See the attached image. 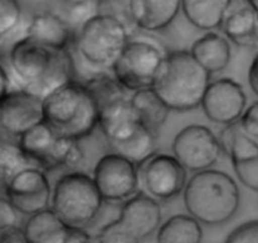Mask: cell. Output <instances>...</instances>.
Returning <instances> with one entry per match:
<instances>
[{
    "instance_id": "obj_6",
    "label": "cell",
    "mask_w": 258,
    "mask_h": 243,
    "mask_svg": "<svg viewBox=\"0 0 258 243\" xmlns=\"http://www.w3.org/2000/svg\"><path fill=\"white\" fill-rule=\"evenodd\" d=\"M17 142L32 163L46 172L58 168L73 170L84 161L79 141L59 135L44 120L22 135Z\"/></svg>"
},
{
    "instance_id": "obj_14",
    "label": "cell",
    "mask_w": 258,
    "mask_h": 243,
    "mask_svg": "<svg viewBox=\"0 0 258 243\" xmlns=\"http://www.w3.org/2000/svg\"><path fill=\"white\" fill-rule=\"evenodd\" d=\"M41 122H43V99L24 89H11L0 103V130L16 140Z\"/></svg>"
},
{
    "instance_id": "obj_29",
    "label": "cell",
    "mask_w": 258,
    "mask_h": 243,
    "mask_svg": "<svg viewBox=\"0 0 258 243\" xmlns=\"http://www.w3.org/2000/svg\"><path fill=\"white\" fill-rule=\"evenodd\" d=\"M96 9L99 16L109 17L119 22L131 36H135L140 31L133 19L131 0H96Z\"/></svg>"
},
{
    "instance_id": "obj_32",
    "label": "cell",
    "mask_w": 258,
    "mask_h": 243,
    "mask_svg": "<svg viewBox=\"0 0 258 243\" xmlns=\"http://www.w3.org/2000/svg\"><path fill=\"white\" fill-rule=\"evenodd\" d=\"M99 243H141L140 238L136 237L126 227H124L118 219L104 225L98 233Z\"/></svg>"
},
{
    "instance_id": "obj_38",
    "label": "cell",
    "mask_w": 258,
    "mask_h": 243,
    "mask_svg": "<svg viewBox=\"0 0 258 243\" xmlns=\"http://www.w3.org/2000/svg\"><path fill=\"white\" fill-rule=\"evenodd\" d=\"M64 243H91L90 235L83 228H69Z\"/></svg>"
},
{
    "instance_id": "obj_11",
    "label": "cell",
    "mask_w": 258,
    "mask_h": 243,
    "mask_svg": "<svg viewBox=\"0 0 258 243\" xmlns=\"http://www.w3.org/2000/svg\"><path fill=\"white\" fill-rule=\"evenodd\" d=\"M140 180L156 200H171L183 193L187 170L173 155L156 153L140 166Z\"/></svg>"
},
{
    "instance_id": "obj_39",
    "label": "cell",
    "mask_w": 258,
    "mask_h": 243,
    "mask_svg": "<svg viewBox=\"0 0 258 243\" xmlns=\"http://www.w3.org/2000/svg\"><path fill=\"white\" fill-rule=\"evenodd\" d=\"M11 89V75L3 64L0 63V103L8 95Z\"/></svg>"
},
{
    "instance_id": "obj_23",
    "label": "cell",
    "mask_w": 258,
    "mask_h": 243,
    "mask_svg": "<svg viewBox=\"0 0 258 243\" xmlns=\"http://www.w3.org/2000/svg\"><path fill=\"white\" fill-rule=\"evenodd\" d=\"M129 100L138 120L153 132L160 133V130L167 120L171 110L161 100L155 90L152 88H147L133 91L129 96Z\"/></svg>"
},
{
    "instance_id": "obj_40",
    "label": "cell",
    "mask_w": 258,
    "mask_h": 243,
    "mask_svg": "<svg viewBox=\"0 0 258 243\" xmlns=\"http://www.w3.org/2000/svg\"><path fill=\"white\" fill-rule=\"evenodd\" d=\"M248 83L253 93L258 96V53L253 58L248 71Z\"/></svg>"
},
{
    "instance_id": "obj_20",
    "label": "cell",
    "mask_w": 258,
    "mask_h": 243,
    "mask_svg": "<svg viewBox=\"0 0 258 243\" xmlns=\"http://www.w3.org/2000/svg\"><path fill=\"white\" fill-rule=\"evenodd\" d=\"M190 52L210 75L223 73L229 66L232 58L229 41L223 34L214 31L207 32L204 36L198 38L191 46Z\"/></svg>"
},
{
    "instance_id": "obj_5",
    "label": "cell",
    "mask_w": 258,
    "mask_h": 243,
    "mask_svg": "<svg viewBox=\"0 0 258 243\" xmlns=\"http://www.w3.org/2000/svg\"><path fill=\"white\" fill-rule=\"evenodd\" d=\"M103 203L93 176L74 170L56 181L51 209L69 228L85 229L99 217Z\"/></svg>"
},
{
    "instance_id": "obj_21",
    "label": "cell",
    "mask_w": 258,
    "mask_h": 243,
    "mask_svg": "<svg viewBox=\"0 0 258 243\" xmlns=\"http://www.w3.org/2000/svg\"><path fill=\"white\" fill-rule=\"evenodd\" d=\"M230 0H181V12L188 23L200 31L220 28Z\"/></svg>"
},
{
    "instance_id": "obj_35",
    "label": "cell",
    "mask_w": 258,
    "mask_h": 243,
    "mask_svg": "<svg viewBox=\"0 0 258 243\" xmlns=\"http://www.w3.org/2000/svg\"><path fill=\"white\" fill-rule=\"evenodd\" d=\"M239 125L252 137L258 138V100L247 106L239 119Z\"/></svg>"
},
{
    "instance_id": "obj_19",
    "label": "cell",
    "mask_w": 258,
    "mask_h": 243,
    "mask_svg": "<svg viewBox=\"0 0 258 243\" xmlns=\"http://www.w3.org/2000/svg\"><path fill=\"white\" fill-rule=\"evenodd\" d=\"M131 8L140 31L161 32L177 18L181 0H131Z\"/></svg>"
},
{
    "instance_id": "obj_24",
    "label": "cell",
    "mask_w": 258,
    "mask_h": 243,
    "mask_svg": "<svg viewBox=\"0 0 258 243\" xmlns=\"http://www.w3.org/2000/svg\"><path fill=\"white\" fill-rule=\"evenodd\" d=\"M157 140L158 133L141 123L137 130L125 140L109 146L113 152L119 153L136 165L141 166L157 153Z\"/></svg>"
},
{
    "instance_id": "obj_8",
    "label": "cell",
    "mask_w": 258,
    "mask_h": 243,
    "mask_svg": "<svg viewBox=\"0 0 258 243\" xmlns=\"http://www.w3.org/2000/svg\"><path fill=\"white\" fill-rule=\"evenodd\" d=\"M167 52L157 42L132 36L111 68L114 78L126 91L152 88Z\"/></svg>"
},
{
    "instance_id": "obj_28",
    "label": "cell",
    "mask_w": 258,
    "mask_h": 243,
    "mask_svg": "<svg viewBox=\"0 0 258 243\" xmlns=\"http://www.w3.org/2000/svg\"><path fill=\"white\" fill-rule=\"evenodd\" d=\"M83 83L88 86L90 93L95 98L99 109L119 99L128 98L126 90L119 84L114 75L110 76L106 73H98L96 75L83 80Z\"/></svg>"
},
{
    "instance_id": "obj_22",
    "label": "cell",
    "mask_w": 258,
    "mask_h": 243,
    "mask_svg": "<svg viewBox=\"0 0 258 243\" xmlns=\"http://www.w3.org/2000/svg\"><path fill=\"white\" fill-rule=\"evenodd\" d=\"M23 230L29 243H64L69 227L48 208L29 215Z\"/></svg>"
},
{
    "instance_id": "obj_18",
    "label": "cell",
    "mask_w": 258,
    "mask_h": 243,
    "mask_svg": "<svg viewBox=\"0 0 258 243\" xmlns=\"http://www.w3.org/2000/svg\"><path fill=\"white\" fill-rule=\"evenodd\" d=\"M129 96L99 109V128L109 145L125 140L141 125Z\"/></svg>"
},
{
    "instance_id": "obj_9",
    "label": "cell",
    "mask_w": 258,
    "mask_h": 243,
    "mask_svg": "<svg viewBox=\"0 0 258 243\" xmlns=\"http://www.w3.org/2000/svg\"><path fill=\"white\" fill-rule=\"evenodd\" d=\"M172 155L187 171L199 172L217 165L223 155L220 140L210 128L190 125L176 135Z\"/></svg>"
},
{
    "instance_id": "obj_10",
    "label": "cell",
    "mask_w": 258,
    "mask_h": 243,
    "mask_svg": "<svg viewBox=\"0 0 258 243\" xmlns=\"http://www.w3.org/2000/svg\"><path fill=\"white\" fill-rule=\"evenodd\" d=\"M93 180L104 202H125L138 193L140 166L116 152L106 153L96 162Z\"/></svg>"
},
{
    "instance_id": "obj_26",
    "label": "cell",
    "mask_w": 258,
    "mask_h": 243,
    "mask_svg": "<svg viewBox=\"0 0 258 243\" xmlns=\"http://www.w3.org/2000/svg\"><path fill=\"white\" fill-rule=\"evenodd\" d=\"M218 137L220 140L223 153L229 157L230 162L258 156V138L248 135L239 125V122L223 128Z\"/></svg>"
},
{
    "instance_id": "obj_41",
    "label": "cell",
    "mask_w": 258,
    "mask_h": 243,
    "mask_svg": "<svg viewBox=\"0 0 258 243\" xmlns=\"http://www.w3.org/2000/svg\"><path fill=\"white\" fill-rule=\"evenodd\" d=\"M66 6H74V4H79V3H84V2H88V0H59Z\"/></svg>"
},
{
    "instance_id": "obj_12",
    "label": "cell",
    "mask_w": 258,
    "mask_h": 243,
    "mask_svg": "<svg viewBox=\"0 0 258 243\" xmlns=\"http://www.w3.org/2000/svg\"><path fill=\"white\" fill-rule=\"evenodd\" d=\"M6 197L19 214L29 217L48 209L52 190L46 171L37 166L24 168L4 187Z\"/></svg>"
},
{
    "instance_id": "obj_4",
    "label": "cell",
    "mask_w": 258,
    "mask_h": 243,
    "mask_svg": "<svg viewBox=\"0 0 258 243\" xmlns=\"http://www.w3.org/2000/svg\"><path fill=\"white\" fill-rule=\"evenodd\" d=\"M43 120L64 137L80 141L99 127V106L88 86L69 81L43 99Z\"/></svg>"
},
{
    "instance_id": "obj_42",
    "label": "cell",
    "mask_w": 258,
    "mask_h": 243,
    "mask_svg": "<svg viewBox=\"0 0 258 243\" xmlns=\"http://www.w3.org/2000/svg\"><path fill=\"white\" fill-rule=\"evenodd\" d=\"M254 2H255V3H257V6H258V0H254Z\"/></svg>"
},
{
    "instance_id": "obj_2",
    "label": "cell",
    "mask_w": 258,
    "mask_h": 243,
    "mask_svg": "<svg viewBox=\"0 0 258 243\" xmlns=\"http://www.w3.org/2000/svg\"><path fill=\"white\" fill-rule=\"evenodd\" d=\"M212 75L187 49L167 52L152 89L171 111H190L202 106Z\"/></svg>"
},
{
    "instance_id": "obj_36",
    "label": "cell",
    "mask_w": 258,
    "mask_h": 243,
    "mask_svg": "<svg viewBox=\"0 0 258 243\" xmlns=\"http://www.w3.org/2000/svg\"><path fill=\"white\" fill-rule=\"evenodd\" d=\"M18 214L8 198L0 197V228L18 225Z\"/></svg>"
},
{
    "instance_id": "obj_27",
    "label": "cell",
    "mask_w": 258,
    "mask_h": 243,
    "mask_svg": "<svg viewBox=\"0 0 258 243\" xmlns=\"http://www.w3.org/2000/svg\"><path fill=\"white\" fill-rule=\"evenodd\" d=\"M31 166L34 165L17 141L0 142V187L3 189L14 176Z\"/></svg>"
},
{
    "instance_id": "obj_30",
    "label": "cell",
    "mask_w": 258,
    "mask_h": 243,
    "mask_svg": "<svg viewBox=\"0 0 258 243\" xmlns=\"http://www.w3.org/2000/svg\"><path fill=\"white\" fill-rule=\"evenodd\" d=\"M23 12L19 0H0V41L21 27Z\"/></svg>"
},
{
    "instance_id": "obj_34",
    "label": "cell",
    "mask_w": 258,
    "mask_h": 243,
    "mask_svg": "<svg viewBox=\"0 0 258 243\" xmlns=\"http://www.w3.org/2000/svg\"><path fill=\"white\" fill-rule=\"evenodd\" d=\"M225 243H258V220H250L235 228Z\"/></svg>"
},
{
    "instance_id": "obj_13",
    "label": "cell",
    "mask_w": 258,
    "mask_h": 243,
    "mask_svg": "<svg viewBox=\"0 0 258 243\" xmlns=\"http://www.w3.org/2000/svg\"><path fill=\"white\" fill-rule=\"evenodd\" d=\"M247 108V95L244 89L230 78H220L210 81L204 98L202 109L205 116L215 125H234L242 118Z\"/></svg>"
},
{
    "instance_id": "obj_16",
    "label": "cell",
    "mask_w": 258,
    "mask_h": 243,
    "mask_svg": "<svg viewBox=\"0 0 258 243\" xmlns=\"http://www.w3.org/2000/svg\"><path fill=\"white\" fill-rule=\"evenodd\" d=\"M118 220L142 240L157 232L162 224V210L158 200L147 193H136L124 202Z\"/></svg>"
},
{
    "instance_id": "obj_1",
    "label": "cell",
    "mask_w": 258,
    "mask_h": 243,
    "mask_svg": "<svg viewBox=\"0 0 258 243\" xmlns=\"http://www.w3.org/2000/svg\"><path fill=\"white\" fill-rule=\"evenodd\" d=\"M8 65L18 88L41 99L75 79V63L70 49L51 48L24 34L9 48Z\"/></svg>"
},
{
    "instance_id": "obj_25",
    "label": "cell",
    "mask_w": 258,
    "mask_h": 243,
    "mask_svg": "<svg viewBox=\"0 0 258 243\" xmlns=\"http://www.w3.org/2000/svg\"><path fill=\"white\" fill-rule=\"evenodd\" d=\"M202 223L190 214H177L157 230V243H202Z\"/></svg>"
},
{
    "instance_id": "obj_3",
    "label": "cell",
    "mask_w": 258,
    "mask_h": 243,
    "mask_svg": "<svg viewBox=\"0 0 258 243\" xmlns=\"http://www.w3.org/2000/svg\"><path fill=\"white\" fill-rule=\"evenodd\" d=\"M182 194L188 214L207 225L229 222L240 204L235 181L224 171L214 168L194 173L186 183Z\"/></svg>"
},
{
    "instance_id": "obj_17",
    "label": "cell",
    "mask_w": 258,
    "mask_h": 243,
    "mask_svg": "<svg viewBox=\"0 0 258 243\" xmlns=\"http://www.w3.org/2000/svg\"><path fill=\"white\" fill-rule=\"evenodd\" d=\"M23 34L43 46L56 49H70L76 38V32L64 18L51 12L36 14L27 24Z\"/></svg>"
},
{
    "instance_id": "obj_15",
    "label": "cell",
    "mask_w": 258,
    "mask_h": 243,
    "mask_svg": "<svg viewBox=\"0 0 258 243\" xmlns=\"http://www.w3.org/2000/svg\"><path fill=\"white\" fill-rule=\"evenodd\" d=\"M220 31L239 47L258 46V6L254 0H230Z\"/></svg>"
},
{
    "instance_id": "obj_37",
    "label": "cell",
    "mask_w": 258,
    "mask_h": 243,
    "mask_svg": "<svg viewBox=\"0 0 258 243\" xmlns=\"http://www.w3.org/2000/svg\"><path fill=\"white\" fill-rule=\"evenodd\" d=\"M0 243H29L19 225L0 228Z\"/></svg>"
},
{
    "instance_id": "obj_33",
    "label": "cell",
    "mask_w": 258,
    "mask_h": 243,
    "mask_svg": "<svg viewBox=\"0 0 258 243\" xmlns=\"http://www.w3.org/2000/svg\"><path fill=\"white\" fill-rule=\"evenodd\" d=\"M232 166L240 184L258 193V156L247 160L235 161L232 162Z\"/></svg>"
},
{
    "instance_id": "obj_31",
    "label": "cell",
    "mask_w": 258,
    "mask_h": 243,
    "mask_svg": "<svg viewBox=\"0 0 258 243\" xmlns=\"http://www.w3.org/2000/svg\"><path fill=\"white\" fill-rule=\"evenodd\" d=\"M95 16H98L96 0H88L84 3L68 6L64 21L70 24L74 31L78 32L84 24L88 23Z\"/></svg>"
},
{
    "instance_id": "obj_7",
    "label": "cell",
    "mask_w": 258,
    "mask_h": 243,
    "mask_svg": "<svg viewBox=\"0 0 258 243\" xmlns=\"http://www.w3.org/2000/svg\"><path fill=\"white\" fill-rule=\"evenodd\" d=\"M131 37L115 19L98 14L76 32L74 44L89 65L111 70Z\"/></svg>"
}]
</instances>
